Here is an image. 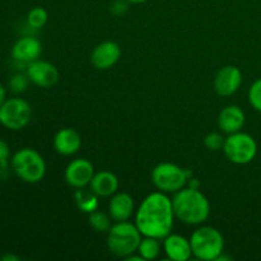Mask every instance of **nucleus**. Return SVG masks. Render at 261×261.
<instances>
[{
  "label": "nucleus",
  "mask_w": 261,
  "mask_h": 261,
  "mask_svg": "<svg viewBox=\"0 0 261 261\" xmlns=\"http://www.w3.org/2000/svg\"><path fill=\"white\" fill-rule=\"evenodd\" d=\"M226 139L223 138V135L219 134V133H209L208 135L204 139V144L208 148L209 150H221L223 149V145Z\"/></svg>",
  "instance_id": "393cba45"
},
{
  "label": "nucleus",
  "mask_w": 261,
  "mask_h": 261,
  "mask_svg": "<svg viewBox=\"0 0 261 261\" xmlns=\"http://www.w3.org/2000/svg\"><path fill=\"white\" fill-rule=\"evenodd\" d=\"M48 14L47 10L42 7H35L28 12L27 14V23L31 28L40 30L47 23Z\"/></svg>",
  "instance_id": "4be33fe9"
},
{
  "label": "nucleus",
  "mask_w": 261,
  "mask_h": 261,
  "mask_svg": "<svg viewBox=\"0 0 261 261\" xmlns=\"http://www.w3.org/2000/svg\"><path fill=\"white\" fill-rule=\"evenodd\" d=\"M111 219V217H109L103 212L94 211L92 213H89V226L96 232L107 233L112 227Z\"/></svg>",
  "instance_id": "412c9836"
},
{
  "label": "nucleus",
  "mask_w": 261,
  "mask_h": 261,
  "mask_svg": "<svg viewBox=\"0 0 261 261\" xmlns=\"http://www.w3.org/2000/svg\"><path fill=\"white\" fill-rule=\"evenodd\" d=\"M121 58V47L115 41H103L91 54V63L98 70L111 69Z\"/></svg>",
  "instance_id": "9b49d317"
},
{
  "label": "nucleus",
  "mask_w": 261,
  "mask_h": 261,
  "mask_svg": "<svg viewBox=\"0 0 261 261\" xmlns=\"http://www.w3.org/2000/svg\"><path fill=\"white\" fill-rule=\"evenodd\" d=\"M245 121H246V116H245L244 110L236 105H229L224 107L218 116L219 129L228 135L241 132Z\"/></svg>",
  "instance_id": "2eb2a0df"
},
{
  "label": "nucleus",
  "mask_w": 261,
  "mask_h": 261,
  "mask_svg": "<svg viewBox=\"0 0 261 261\" xmlns=\"http://www.w3.org/2000/svg\"><path fill=\"white\" fill-rule=\"evenodd\" d=\"M223 152L229 162L234 165H247L256 157V140L246 133H233L226 138Z\"/></svg>",
  "instance_id": "0eeeda50"
},
{
  "label": "nucleus",
  "mask_w": 261,
  "mask_h": 261,
  "mask_svg": "<svg viewBox=\"0 0 261 261\" xmlns=\"http://www.w3.org/2000/svg\"><path fill=\"white\" fill-rule=\"evenodd\" d=\"M89 185H91V190L98 198H109L114 195L119 189V178L110 171H99L94 173Z\"/></svg>",
  "instance_id": "a211bd4d"
},
{
  "label": "nucleus",
  "mask_w": 261,
  "mask_h": 261,
  "mask_svg": "<svg viewBox=\"0 0 261 261\" xmlns=\"http://www.w3.org/2000/svg\"><path fill=\"white\" fill-rule=\"evenodd\" d=\"M30 82L31 81L27 76V74L17 73L10 76L9 82H8V88H9L10 92H13L15 94L23 93L28 88V83Z\"/></svg>",
  "instance_id": "5701e85b"
},
{
  "label": "nucleus",
  "mask_w": 261,
  "mask_h": 261,
  "mask_svg": "<svg viewBox=\"0 0 261 261\" xmlns=\"http://www.w3.org/2000/svg\"><path fill=\"white\" fill-rule=\"evenodd\" d=\"M175 217L182 223L196 226L208 219L211 204L206 196L199 189L182 188L172 198Z\"/></svg>",
  "instance_id": "f03ea898"
},
{
  "label": "nucleus",
  "mask_w": 261,
  "mask_h": 261,
  "mask_svg": "<svg viewBox=\"0 0 261 261\" xmlns=\"http://www.w3.org/2000/svg\"><path fill=\"white\" fill-rule=\"evenodd\" d=\"M175 221L172 199L163 191L152 193L142 201L135 214V224L143 236L165 239L171 233Z\"/></svg>",
  "instance_id": "f257e3e1"
},
{
  "label": "nucleus",
  "mask_w": 261,
  "mask_h": 261,
  "mask_svg": "<svg viewBox=\"0 0 261 261\" xmlns=\"http://www.w3.org/2000/svg\"><path fill=\"white\" fill-rule=\"evenodd\" d=\"M65 181L74 189H82L89 185L94 176V167L86 158L74 160L66 166Z\"/></svg>",
  "instance_id": "9d476101"
},
{
  "label": "nucleus",
  "mask_w": 261,
  "mask_h": 261,
  "mask_svg": "<svg viewBox=\"0 0 261 261\" xmlns=\"http://www.w3.org/2000/svg\"><path fill=\"white\" fill-rule=\"evenodd\" d=\"M249 101L250 105L256 111L261 112V78L255 81L249 89Z\"/></svg>",
  "instance_id": "b1692460"
},
{
  "label": "nucleus",
  "mask_w": 261,
  "mask_h": 261,
  "mask_svg": "<svg viewBox=\"0 0 261 261\" xmlns=\"http://www.w3.org/2000/svg\"><path fill=\"white\" fill-rule=\"evenodd\" d=\"M32 117V109L25 99L7 98V101L0 106V121L7 129L17 132L27 126Z\"/></svg>",
  "instance_id": "6e6552de"
},
{
  "label": "nucleus",
  "mask_w": 261,
  "mask_h": 261,
  "mask_svg": "<svg viewBox=\"0 0 261 261\" xmlns=\"http://www.w3.org/2000/svg\"><path fill=\"white\" fill-rule=\"evenodd\" d=\"M161 250H162V245H161L160 239L144 236V239L140 241L137 252L143 257V260H154L160 256Z\"/></svg>",
  "instance_id": "6ab92c4d"
},
{
  "label": "nucleus",
  "mask_w": 261,
  "mask_h": 261,
  "mask_svg": "<svg viewBox=\"0 0 261 261\" xmlns=\"http://www.w3.org/2000/svg\"><path fill=\"white\" fill-rule=\"evenodd\" d=\"M0 125H2V121H0Z\"/></svg>",
  "instance_id": "7c9ffc66"
},
{
  "label": "nucleus",
  "mask_w": 261,
  "mask_h": 261,
  "mask_svg": "<svg viewBox=\"0 0 261 261\" xmlns=\"http://www.w3.org/2000/svg\"><path fill=\"white\" fill-rule=\"evenodd\" d=\"M129 3H133V4H140V3H144L147 0H127Z\"/></svg>",
  "instance_id": "c756f323"
},
{
  "label": "nucleus",
  "mask_w": 261,
  "mask_h": 261,
  "mask_svg": "<svg viewBox=\"0 0 261 261\" xmlns=\"http://www.w3.org/2000/svg\"><path fill=\"white\" fill-rule=\"evenodd\" d=\"M42 54V43L33 36H24L15 41L12 47V58L17 63L30 64L37 60Z\"/></svg>",
  "instance_id": "ddd939ff"
},
{
  "label": "nucleus",
  "mask_w": 261,
  "mask_h": 261,
  "mask_svg": "<svg viewBox=\"0 0 261 261\" xmlns=\"http://www.w3.org/2000/svg\"><path fill=\"white\" fill-rule=\"evenodd\" d=\"M10 148L5 140L0 138V168H9Z\"/></svg>",
  "instance_id": "a878e982"
},
{
  "label": "nucleus",
  "mask_w": 261,
  "mask_h": 261,
  "mask_svg": "<svg viewBox=\"0 0 261 261\" xmlns=\"http://www.w3.org/2000/svg\"><path fill=\"white\" fill-rule=\"evenodd\" d=\"M10 168L17 177L27 184H37L45 177L46 163L42 155L32 148H22L10 157Z\"/></svg>",
  "instance_id": "20e7f679"
},
{
  "label": "nucleus",
  "mask_w": 261,
  "mask_h": 261,
  "mask_svg": "<svg viewBox=\"0 0 261 261\" xmlns=\"http://www.w3.org/2000/svg\"><path fill=\"white\" fill-rule=\"evenodd\" d=\"M127 3H129L127 0H115L110 10L115 15H122L127 10Z\"/></svg>",
  "instance_id": "bb28decb"
},
{
  "label": "nucleus",
  "mask_w": 261,
  "mask_h": 261,
  "mask_svg": "<svg viewBox=\"0 0 261 261\" xmlns=\"http://www.w3.org/2000/svg\"><path fill=\"white\" fill-rule=\"evenodd\" d=\"M7 101V89L5 87L0 83V106Z\"/></svg>",
  "instance_id": "cd10ccee"
},
{
  "label": "nucleus",
  "mask_w": 261,
  "mask_h": 261,
  "mask_svg": "<svg viewBox=\"0 0 261 261\" xmlns=\"http://www.w3.org/2000/svg\"><path fill=\"white\" fill-rule=\"evenodd\" d=\"M109 212L115 222L127 221L134 213V200L127 193H115L110 200Z\"/></svg>",
  "instance_id": "f3484780"
},
{
  "label": "nucleus",
  "mask_w": 261,
  "mask_h": 261,
  "mask_svg": "<svg viewBox=\"0 0 261 261\" xmlns=\"http://www.w3.org/2000/svg\"><path fill=\"white\" fill-rule=\"evenodd\" d=\"M140 231L137 224L130 222H116L107 232V247L112 255L117 257H124L133 255L138 251L140 241H142Z\"/></svg>",
  "instance_id": "7ed1b4c3"
},
{
  "label": "nucleus",
  "mask_w": 261,
  "mask_h": 261,
  "mask_svg": "<svg viewBox=\"0 0 261 261\" xmlns=\"http://www.w3.org/2000/svg\"><path fill=\"white\" fill-rule=\"evenodd\" d=\"M242 83V73L237 66L227 65L217 73L214 78V89L222 97L232 96L239 91Z\"/></svg>",
  "instance_id": "f8f14e48"
},
{
  "label": "nucleus",
  "mask_w": 261,
  "mask_h": 261,
  "mask_svg": "<svg viewBox=\"0 0 261 261\" xmlns=\"http://www.w3.org/2000/svg\"><path fill=\"white\" fill-rule=\"evenodd\" d=\"M190 172L171 162H162L152 171V182L163 193H177L188 184Z\"/></svg>",
  "instance_id": "423d86ee"
},
{
  "label": "nucleus",
  "mask_w": 261,
  "mask_h": 261,
  "mask_svg": "<svg viewBox=\"0 0 261 261\" xmlns=\"http://www.w3.org/2000/svg\"><path fill=\"white\" fill-rule=\"evenodd\" d=\"M25 74L33 84L41 88H51L59 82V70L54 64L45 60L32 61L27 64Z\"/></svg>",
  "instance_id": "1a4fd4ad"
},
{
  "label": "nucleus",
  "mask_w": 261,
  "mask_h": 261,
  "mask_svg": "<svg viewBox=\"0 0 261 261\" xmlns=\"http://www.w3.org/2000/svg\"><path fill=\"white\" fill-rule=\"evenodd\" d=\"M193 255L199 260H218L224 249L223 234L214 227L203 226L190 237Z\"/></svg>",
  "instance_id": "39448f33"
},
{
  "label": "nucleus",
  "mask_w": 261,
  "mask_h": 261,
  "mask_svg": "<svg viewBox=\"0 0 261 261\" xmlns=\"http://www.w3.org/2000/svg\"><path fill=\"white\" fill-rule=\"evenodd\" d=\"M98 196L92 190H84V188L78 189L75 193V203L79 211L84 213H92L97 211L98 206Z\"/></svg>",
  "instance_id": "aec40b11"
},
{
  "label": "nucleus",
  "mask_w": 261,
  "mask_h": 261,
  "mask_svg": "<svg viewBox=\"0 0 261 261\" xmlns=\"http://www.w3.org/2000/svg\"><path fill=\"white\" fill-rule=\"evenodd\" d=\"M163 241V250L170 260L173 261H186L193 255L190 240L181 234L170 233L166 236Z\"/></svg>",
  "instance_id": "4468645a"
},
{
  "label": "nucleus",
  "mask_w": 261,
  "mask_h": 261,
  "mask_svg": "<svg viewBox=\"0 0 261 261\" xmlns=\"http://www.w3.org/2000/svg\"><path fill=\"white\" fill-rule=\"evenodd\" d=\"M82 138L75 129L64 127L54 138V148L61 155H73L81 149Z\"/></svg>",
  "instance_id": "dca6fc26"
},
{
  "label": "nucleus",
  "mask_w": 261,
  "mask_h": 261,
  "mask_svg": "<svg viewBox=\"0 0 261 261\" xmlns=\"http://www.w3.org/2000/svg\"><path fill=\"white\" fill-rule=\"evenodd\" d=\"M0 260L2 261H19L20 259L18 256H15V255L7 254V255H3V256L0 257Z\"/></svg>",
  "instance_id": "c85d7f7f"
}]
</instances>
